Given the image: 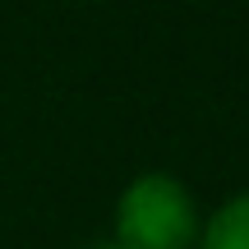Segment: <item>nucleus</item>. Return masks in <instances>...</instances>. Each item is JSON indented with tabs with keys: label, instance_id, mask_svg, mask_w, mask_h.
<instances>
[{
	"label": "nucleus",
	"instance_id": "f03ea898",
	"mask_svg": "<svg viewBox=\"0 0 249 249\" xmlns=\"http://www.w3.org/2000/svg\"><path fill=\"white\" fill-rule=\"evenodd\" d=\"M198 249H249V189L231 194L198 231Z\"/></svg>",
	"mask_w": 249,
	"mask_h": 249
},
{
	"label": "nucleus",
	"instance_id": "7ed1b4c3",
	"mask_svg": "<svg viewBox=\"0 0 249 249\" xmlns=\"http://www.w3.org/2000/svg\"><path fill=\"white\" fill-rule=\"evenodd\" d=\"M88 249H120L116 240H97V245H88Z\"/></svg>",
	"mask_w": 249,
	"mask_h": 249
},
{
	"label": "nucleus",
	"instance_id": "f257e3e1",
	"mask_svg": "<svg viewBox=\"0 0 249 249\" xmlns=\"http://www.w3.org/2000/svg\"><path fill=\"white\" fill-rule=\"evenodd\" d=\"M198 203L189 185L166 171H143L116 198V240L120 249H198Z\"/></svg>",
	"mask_w": 249,
	"mask_h": 249
}]
</instances>
